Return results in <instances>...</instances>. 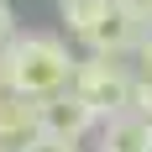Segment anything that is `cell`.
Masks as SVG:
<instances>
[{"label":"cell","mask_w":152,"mask_h":152,"mask_svg":"<svg viewBox=\"0 0 152 152\" xmlns=\"http://www.w3.org/2000/svg\"><path fill=\"white\" fill-rule=\"evenodd\" d=\"M31 131H37V100H31V94L5 89V94H0V142L21 147Z\"/></svg>","instance_id":"6"},{"label":"cell","mask_w":152,"mask_h":152,"mask_svg":"<svg viewBox=\"0 0 152 152\" xmlns=\"http://www.w3.org/2000/svg\"><path fill=\"white\" fill-rule=\"evenodd\" d=\"M126 63H131V74H152V26H142V31H137V42H131Z\"/></svg>","instance_id":"10"},{"label":"cell","mask_w":152,"mask_h":152,"mask_svg":"<svg viewBox=\"0 0 152 152\" xmlns=\"http://www.w3.org/2000/svg\"><path fill=\"white\" fill-rule=\"evenodd\" d=\"M5 58H11V89L31 94V100L68 89L74 63H79L74 53H68V42L53 37V31H16L11 47H5Z\"/></svg>","instance_id":"1"},{"label":"cell","mask_w":152,"mask_h":152,"mask_svg":"<svg viewBox=\"0 0 152 152\" xmlns=\"http://www.w3.org/2000/svg\"><path fill=\"white\" fill-rule=\"evenodd\" d=\"M0 152H16V147H11V142H0Z\"/></svg>","instance_id":"14"},{"label":"cell","mask_w":152,"mask_h":152,"mask_svg":"<svg viewBox=\"0 0 152 152\" xmlns=\"http://www.w3.org/2000/svg\"><path fill=\"white\" fill-rule=\"evenodd\" d=\"M137 21H131V16L121 11V5H115V0H110V11L100 16V21H94L89 31H84V37H79V42H84V53H105V58H126V53H131V42H137Z\"/></svg>","instance_id":"4"},{"label":"cell","mask_w":152,"mask_h":152,"mask_svg":"<svg viewBox=\"0 0 152 152\" xmlns=\"http://www.w3.org/2000/svg\"><path fill=\"white\" fill-rule=\"evenodd\" d=\"M94 152H152V121L131 115V110H115L94 126Z\"/></svg>","instance_id":"5"},{"label":"cell","mask_w":152,"mask_h":152,"mask_svg":"<svg viewBox=\"0 0 152 152\" xmlns=\"http://www.w3.org/2000/svg\"><path fill=\"white\" fill-rule=\"evenodd\" d=\"M16 31H21V26H16V5H11V0H0V53L11 47Z\"/></svg>","instance_id":"11"},{"label":"cell","mask_w":152,"mask_h":152,"mask_svg":"<svg viewBox=\"0 0 152 152\" xmlns=\"http://www.w3.org/2000/svg\"><path fill=\"white\" fill-rule=\"evenodd\" d=\"M68 89L105 121V115L126 110V94H131V63H126V58H105V53H89V58L74 63Z\"/></svg>","instance_id":"2"},{"label":"cell","mask_w":152,"mask_h":152,"mask_svg":"<svg viewBox=\"0 0 152 152\" xmlns=\"http://www.w3.org/2000/svg\"><path fill=\"white\" fill-rule=\"evenodd\" d=\"M16 152H84V142H68V137H53V131H31Z\"/></svg>","instance_id":"9"},{"label":"cell","mask_w":152,"mask_h":152,"mask_svg":"<svg viewBox=\"0 0 152 152\" xmlns=\"http://www.w3.org/2000/svg\"><path fill=\"white\" fill-rule=\"evenodd\" d=\"M115 5H121L137 26H152V0H115Z\"/></svg>","instance_id":"12"},{"label":"cell","mask_w":152,"mask_h":152,"mask_svg":"<svg viewBox=\"0 0 152 152\" xmlns=\"http://www.w3.org/2000/svg\"><path fill=\"white\" fill-rule=\"evenodd\" d=\"M63 11V26H68V37H84V31L100 21V16L110 11V0H58Z\"/></svg>","instance_id":"7"},{"label":"cell","mask_w":152,"mask_h":152,"mask_svg":"<svg viewBox=\"0 0 152 152\" xmlns=\"http://www.w3.org/2000/svg\"><path fill=\"white\" fill-rule=\"evenodd\" d=\"M126 110L152 121V74H131V94H126Z\"/></svg>","instance_id":"8"},{"label":"cell","mask_w":152,"mask_h":152,"mask_svg":"<svg viewBox=\"0 0 152 152\" xmlns=\"http://www.w3.org/2000/svg\"><path fill=\"white\" fill-rule=\"evenodd\" d=\"M11 89V58H5V53H0V94Z\"/></svg>","instance_id":"13"},{"label":"cell","mask_w":152,"mask_h":152,"mask_svg":"<svg viewBox=\"0 0 152 152\" xmlns=\"http://www.w3.org/2000/svg\"><path fill=\"white\" fill-rule=\"evenodd\" d=\"M94 126H100V115L74 89H58V94L37 100V131H53V137H68V142H89Z\"/></svg>","instance_id":"3"}]
</instances>
